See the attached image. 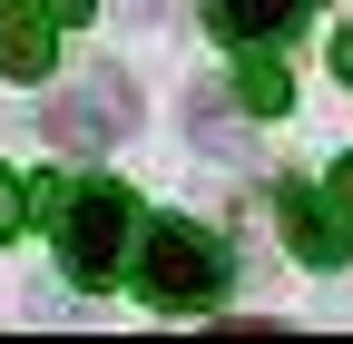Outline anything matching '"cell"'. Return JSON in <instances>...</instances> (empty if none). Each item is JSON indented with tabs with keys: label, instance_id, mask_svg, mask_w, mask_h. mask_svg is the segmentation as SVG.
I'll list each match as a JSON object with an SVG mask.
<instances>
[{
	"label": "cell",
	"instance_id": "10",
	"mask_svg": "<svg viewBox=\"0 0 353 344\" xmlns=\"http://www.w3.org/2000/svg\"><path fill=\"white\" fill-rule=\"evenodd\" d=\"M39 10H50V20H88V0H39Z\"/></svg>",
	"mask_w": 353,
	"mask_h": 344
},
{
	"label": "cell",
	"instance_id": "3",
	"mask_svg": "<svg viewBox=\"0 0 353 344\" xmlns=\"http://www.w3.org/2000/svg\"><path fill=\"white\" fill-rule=\"evenodd\" d=\"M39 128H50L59 148H108V138L138 128V99H128L118 69H88V89H79V99H50V108H39Z\"/></svg>",
	"mask_w": 353,
	"mask_h": 344
},
{
	"label": "cell",
	"instance_id": "8",
	"mask_svg": "<svg viewBox=\"0 0 353 344\" xmlns=\"http://www.w3.org/2000/svg\"><path fill=\"white\" fill-rule=\"evenodd\" d=\"M30 227V197H20V178H10V167H0V246H10Z\"/></svg>",
	"mask_w": 353,
	"mask_h": 344
},
{
	"label": "cell",
	"instance_id": "7",
	"mask_svg": "<svg viewBox=\"0 0 353 344\" xmlns=\"http://www.w3.org/2000/svg\"><path fill=\"white\" fill-rule=\"evenodd\" d=\"M236 99H245V118H285V108H294V79H285V59H265V39H245Z\"/></svg>",
	"mask_w": 353,
	"mask_h": 344
},
{
	"label": "cell",
	"instance_id": "5",
	"mask_svg": "<svg viewBox=\"0 0 353 344\" xmlns=\"http://www.w3.org/2000/svg\"><path fill=\"white\" fill-rule=\"evenodd\" d=\"M59 39H50V10L39 0H0V79H50Z\"/></svg>",
	"mask_w": 353,
	"mask_h": 344
},
{
	"label": "cell",
	"instance_id": "9",
	"mask_svg": "<svg viewBox=\"0 0 353 344\" xmlns=\"http://www.w3.org/2000/svg\"><path fill=\"white\" fill-rule=\"evenodd\" d=\"M334 79H343V89H353V30L334 39Z\"/></svg>",
	"mask_w": 353,
	"mask_h": 344
},
{
	"label": "cell",
	"instance_id": "6",
	"mask_svg": "<svg viewBox=\"0 0 353 344\" xmlns=\"http://www.w3.org/2000/svg\"><path fill=\"white\" fill-rule=\"evenodd\" d=\"M294 20H314V0H206V30L245 50V39H285Z\"/></svg>",
	"mask_w": 353,
	"mask_h": 344
},
{
	"label": "cell",
	"instance_id": "11",
	"mask_svg": "<svg viewBox=\"0 0 353 344\" xmlns=\"http://www.w3.org/2000/svg\"><path fill=\"white\" fill-rule=\"evenodd\" d=\"M334 197H343V207H353V157H343V167H334Z\"/></svg>",
	"mask_w": 353,
	"mask_h": 344
},
{
	"label": "cell",
	"instance_id": "4",
	"mask_svg": "<svg viewBox=\"0 0 353 344\" xmlns=\"http://www.w3.org/2000/svg\"><path fill=\"white\" fill-rule=\"evenodd\" d=\"M275 217H285V236H294L304 266H343V217H334V207L304 187V178H285V187H275Z\"/></svg>",
	"mask_w": 353,
	"mask_h": 344
},
{
	"label": "cell",
	"instance_id": "2",
	"mask_svg": "<svg viewBox=\"0 0 353 344\" xmlns=\"http://www.w3.org/2000/svg\"><path fill=\"white\" fill-rule=\"evenodd\" d=\"M226 276H236L226 236H206L196 217H157V227L138 236V285H148V305H167V315L216 305V295H226Z\"/></svg>",
	"mask_w": 353,
	"mask_h": 344
},
{
	"label": "cell",
	"instance_id": "1",
	"mask_svg": "<svg viewBox=\"0 0 353 344\" xmlns=\"http://www.w3.org/2000/svg\"><path fill=\"white\" fill-rule=\"evenodd\" d=\"M39 207H50V236H59L69 285H118L128 256H138V236H148L138 197H128L118 178H50Z\"/></svg>",
	"mask_w": 353,
	"mask_h": 344
}]
</instances>
